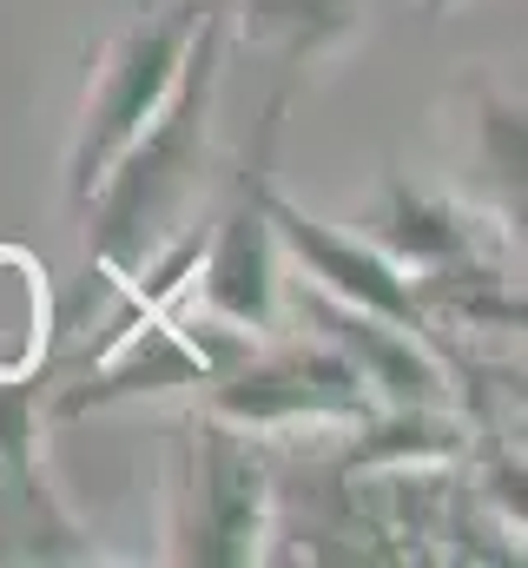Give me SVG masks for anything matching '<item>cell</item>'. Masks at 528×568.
Wrapping results in <instances>:
<instances>
[{"label":"cell","mask_w":528,"mask_h":568,"mask_svg":"<svg viewBox=\"0 0 528 568\" xmlns=\"http://www.w3.org/2000/svg\"><path fill=\"white\" fill-rule=\"evenodd\" d=\"M225 0H205L185 67L165 93V106L145 120V133L113 159V172L93 185V252L113 278H126L132 265L172 239V219L192 205L205 152H212V106H219V67H225Z\"/></svg>","instance_id":"cell-1"},{"label":"cell","mask_w":528,"mask_h":568,"mask_svg":"<svg viewBox=\"0 0 528 568\" xmlns=\"http://www.w3.org/2000/svg\"><path fill=\"white\" fill-rule=\"evenodd\" d=\"M199 13H205V0H172V7L152 0V7H139V20L126 33L100 53L87 106H80V126H73V145H67V192H73V205L93 199V185L113 172V159L165 106V93H172V80L185 67Z\"/></svg>","instance_id":"cell-2"},{"label":"cell","mask_w":528,"mask_h":568,"mask_svg":"<svg viewBox=\"0 0 528 568\" xmlns=\"http://www.w3.org/2000/svg\"><path fill=\"white\" fill-rule=\"evenodd\" d=\"M271 469L252 429L199 410L179 449V489H172V556L205 568H245L264 562L271 542Z\"/></svg>","instance_id":"cell-3"},{"label":"cell","mask_w":528,"mask_h":568,"mask_svg":"<svg viewBox=\"0 0 528 568\" xmlns=\"http://www.w3.org/2000/svg\"><path fill=\"white\" fill-rule=\"evenodd\" d=\"M205 410L225 424L277 436V429H351L364 424L377 404L364 390V377L351 371V357L331 337H304V344H277V351H238V364H225L205 390Z\"/></svg>","instance_id":"cell-4"},{"label":"cell","mask_w":528,"mask_h":568,"mask_svg":"<svg viewBox=\"0 0 528 568\" xmlns=\"http://www.w3.org/2000/svg\"><path fill=\"white\" fill-rule=\"evenodd\" d=\"M271 140H277V106L258 133V159L245 165V185L232 199V212L219 219V232H205L199 245V272H192V297L205 317L258 337L277 324V239H271Z\"/></svg>","instance_id":"cell-5"},{"label":"cell","mask_w":528,"mask_h":568,"mask_svg":"<svg viewBox=\"0 0 528 568\" xmlns=\"http://www.w3.org/2000/svg\"><path fill=\"white\" fill-rule=\"evenodd\" d=\"M264 212H271L277 252H291V258L304 265L311 291H324V297H337V304H357V311H377V317L409 324V331H429V317H423V304H416V284H409V272L396 265L390 252H377L370 239H351V232L311 219V212L291 205L277 185L264 192Z\"/></svg>","instance_id":"cell-6"},{"label":"cell","mask_w":528,"mask_h":568,"mask_svg":"<svg viewBox=\"0 0 528 568\" xmlns=\"http://www.w3.org/2000/svg\"><path fill=\"white\" fill-rule=\"evenodd\" d=\"M304 311H311L317 337H331L351 357V371L364 377L377 410H449V371L436 364L429 331H409V324H390L377 311L337 304L324 291H304Z\"/></svg>","instance_id":"cell-7"},{"label":"cell","mask_w":528,"mask_h":568,"mask_svg":"<svg viewBox=\"0 0 528 568\" xmlns=\"http://www.w3.org/2000/svg\"><path fill=\"white\" fill-rule=\"evenodd\" d=\"M225 20L245 47H271L291 67H311L357 33L364 0H225Z\"/></svg>","instance_id":"cell-8"},{"label":"cell","mask_w":528,"mask_h":568,"mask_svg":"<svg viewBox=\"0 0 528 568\" xmlns=\"http://www.w3.org/2000/svg\"><path fill=\"white\" fill-rule=\"evenodd\" d=\"M377 252H390L403 272H443V265L469 258V225H463V212H456L449 199L416 192V185L390 179V192H384V239H377Z\"/></svg>","instance_id":"cell-9"},{"label":"cell","mask_w":528,"mask_h":568,"mask_svg":"<svg viewBox=\"0 0 528 568\" xmlns=\"http://www.w3.org/2000/svg\"><path fill=\"white\" fill-rule=\"evenodd\" d=\"M53 337V304H47V272L33 252L0 245V377H33L47 364Z\"/></svg>","instance_id":"cell-10"},{"label":"cell","mask_w":528,"mask_h":568,"mask_svg":"<svg viewBox=\"0 0 528 568\" xmlns=\"http://www.w3.org/2000/svg\"><path fill=\"white\" fill-rule=\"evenodd\" d=\"M40 371L33 377H0V469L7 476H33V436H40Z\"/></svg>","instance_id":"cell-11"},{"label":"cell","mask_w":528,"mask_h":568,"mask_svg":"<svg viewBox=\"0 0 528 568\" xmlns=\"http://www.w3.org/2000/svg\"><path fill=\"white\" fill-rule=\"evenodd\" d=\"M483 165L502 192L522 199V106H509L496 93L483 100Z\"/></svg>","instance_id":"cell-12"},{"label":"cell","mask_w":528,"mask_h":568,"mask_svg":"<svg viewBox=\"0 0 528 568\" xmlns=\"http://www.w3.org/2000/svg\"><path fill=\"white\" fill-rule=\"evenodd\" d=\"M423 7H429V13H443V7H456V0H423Z\"/></svg>","instance_id":"cell-13"},{"label":"cell","mask_w":528,"mask_h":568,"mask_svg":"<svg viewBox=\"0 0 528 568\" xmlns=\"http://www.w3.org/2000/svg\"><path fill=\"white\" fill-rule=\"evenodd\" d=\"M132 7H152V0H132Z\"/></svg>","instance_id":"cell-14"}]
</instances>
